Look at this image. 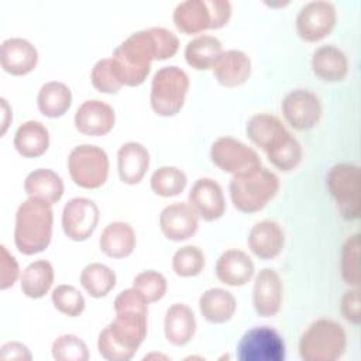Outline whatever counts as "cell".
<instances>
[{
  "label": "cell",
  "instance_id": "cell-1",
  "mask_svg": "<svg viewBox=\"0 0 361 361\" xmlns=\"http://www.w3.org/2000/svg\"><path fill=\"white\" fill-rule=\"evenodd\" d=\"M116 317L97 338L99 354L107 361H128L144 343L148 331V302L134 288L114 299Z\"/></svg>",
  "mask_w": 361,
  "mask_h": 361
},
{
  "label": "cell",
  "instance_id": "cell-2",
  "mask_svg": "<svg viewBox=\"0 0 361 361\" xmlns=\"http://www.w3.org/2000/svg\"><path fill=\"white\" fill-rule=\"evenodd\" d=\"M250 141L259 147L269 162L282 172L295 169L302 161V145L282 121L268 113H258L250 117L245 126Z\"/></svg>",
  "mask_w": 361,
  "mask_h": 361
},
{
  "label": "cell",
  "instance_id": "cell-3",
  "mask_svg": "<svg viewBox=\"0 0 361 361\" xmlns=\"http://www.w3.org/2000/svg\"><path fill=\"white\" fill-rule=\"evenodd\" d=\"M113 72L123 86H140L145 82L152 61H157L151 28L133 32L110 56Z\"/></svg>",
  "mask_w": 361,
  "mask_h": 361
},
{
  "label": "cell",
  "instance_id": "cell-4",
  "mask_svg": "<svg viewBox=\"0 0 361 361\" xmlns=\"http://www.w3.org/2000/svg\"><path fill=\"white\" fill-rule=\"evenodd\" d=\"M54 212L42 200L28 197L16 212L14 243L24 255L42 252L51 243Z\"/></svg>",
  "mask_w": 361,
  "mask_h": 361
},
{
  "label": "cell",
  "instance_id": "cell-5",
  "mask_svg": "<svg viewBox=\"0 0 361 361\" xmlns=\"http://www.w3.org/2000/svg\"><path fill=\"white\" fill-rule=\"evenodd\" d=\"M278 190V176L264 166L233 175L228 185L233 206L241 213L262 210L275 197Z\"/></svg>",
  "mask_w": 361,
  "mask_h": 361
},
{
  "label": "cell",
  "instance_id": "cell-6",
  "mask_svg": "<svg viewBox=\"0 0 361 361\" xmlns=\"http://www.w3.org/2000/svg\"><path fill=\"white\" fill-rule=\"evenodd\" d=\"M347 347L344 327L333 319H317L307 326L299 340V355L305 361L338 360Z\"/></svg>",
  "mask_w": 361,
  "mask_h": 361
},
{
  "label": "cell",
  "instance_id": "cell-7",
  "mask_svg": "<svg viewBox=\"0 0 361 361\" xmlns=\"http://www.w3.org/2000/svg\"><path fill=\"white\" fill-rule=\"evenodd\" d=\"M231 11L233 6L227 0H186L175 7L172 20L178 31L197 34L224 27L230 21Z\"/></svg>",
  "mask_w": 361,
  "mask_h": 361
},
{
  "label": "cell",
  "instance_id": "cell-8",
  "mask_svg": "<svg viewBox=\"0 0 361 361\" xmlns=\"http://www.w3.org/2000/svg\"><path fill=\"white\" fill-rule=\"evenodd\" d=\"M189 86V76L182 68L176 65L159 68L152 78L149 93L154 113L161 117L178 114L185 104Z\"/></svg>",
  "mask_w": 361,
  "mask_h": 361
},
{
  "label": "cell",
  "instance_id": "cell-9",
  "mask_svg": "<svg viewBox=\"0 0 361 361\" xmlns=\"http://www.w3.org/2000/svg\"><path fill=\"white\" fill-rule=\"evenodd\" d=\"M109 157L106 151L97 145H76L68 157L71 179L83 189H97L103 186L109 176Z\"/></svg>",
  "mask_w": 361,
  "mask_h": 361
},
{
  "label": "cell",
  "instance_id": "cell-10",
  "mask_svg": "<svg viewBox=\"0 0 361 361\" xmlns=\"http://www.w3.org/2000/svg\"><path fill=\"white\" fill-rule=\"evenodd\" d=\"M360 166L348 162L331 166L327 173L329 192L345 220H357L360 217Z\"/></svg>",
  "mask_w": 361,
  "mask_h": 361
},
{
  "label": "cell",
  "instance_id": "cell-11",
  "mask_svg": "<svg viewBox=\"0 0 361 361\" xmlns=\"http://www.w3.org/2000/svg\"><path fill=\"white\" fill-rule=\"evenodd\" d=\"M286 347L282 336L269 326L248 329L237 344L240 361H283Z\"/></svg>",
  "mask_w": 361,
  "mask_h": 361
},
{
  "label": "cell",
  "instance_id": "cell-12",
  "mask_svg": "<svg viewBox=\"0 0 361 361\" xmlns=\"http://www.w3.org/2000/svg\"><path fill=\"white\" fill-rule=\"evenodd\" d=\"M212 162L223 172L238 175L261 166L258 154L233 137H219L210 148Z\"/></svg>",
  "mask_w": 361,
  "mask_h": 361
},
{
  "label": "cell",
  "instance_id": "cell-13",
  "mask_svg": "<svg viewBox=\"0 0 361 361\" xmlns=\"http://www.w3.org/2000/svg\"><path fill=\"white\" fill-rule=\"evenodd\" d=\"M336 21L337 11L331 1H309L296 16V32L306 42H317L333 31Z\"/></svg>",
  "mask_w": 361,
  "mask_h": 361
},
{
  "label": "cell",
  "instance_id": "cell-14",
  "mask_svg": "<svg viewBox=\"0 0 361 361\" xmlns=\"http://www.w3.org/2000/svg\"><path fill=\"white\" fill-rule=\"evenodd\" d=\"M285 121L298 131L313 128L322 117L320 99L307 89L290 90L281 103Z\"/></svg>",
  "mask_w": 361,
  "mask_h": 361
},
{
  "label": "cell",
  "instance_id": "cell-15",
  "mask_svg": "<svg viewBox=\"0 0 361 361\" xmlns=\"http://www.w3.org/2000/svg\"><path fill=\"white\" fill-rule=\"evenodd\" d=\"M100 219L97 204L87 197L68 200L62 210V230L72 241H85L96 230Z\"/></svg>",
  "mask_w": 361,
  "mask_h": 361
},
{
  "label": "cell",
  "instance_id": "cell-16",
  "mask_svg": "<svg viewBox=\"0 0 361 361\" xmlns=\"http://www.w3.org/2000/svg\"><path fill=\"white\" fill-rule=\"evenodd\" d=\"M199 227V214L185 202H175L165 206L159 214V228L171 241L190 238Z\"/></svg>",
  "mask_w": 361,
  "mask_h": 361
},
{
  "label": "cell",
  "instance_id": "cell-17",
  "mask_svg": "<svg viewBox=\"0 0 361 361\" xmlns=\"http://www.w3.org/2000/svg\"><path fill=\"white\" fill-rule=\"evenodd\" d=\"M283 285L279 274L272 268L261 269L254 281L252 305L258 316L272 317L282 306Z\"/></svg>",
  "mask_w": 361,
  "mask_h": 361
},
{
  "label": "cell",
  "instance_id": "cell-18",
  "mask_svg": "<svg viewBox=\"0 0 361 361\" xmlns=\"http://www.w3.org/2000/svg\"><path fill=\"white\" fill-rule=\"evenodd\" d=\"M75 127L79 133L90 137L109 134L116 124L114 109L99 99L83 102L73 117Z\"/></svg>",
  "mask_w": 361,
  "mask_h": 361
},
{
  "label": "cell",
  "instance_id": "cell-19",
  "mask_svg": "<svg viewBox=\"0 0 361 361\" xmlns=\"http://www.w3.org/2000/svg\"><path fill=\"white\" fill-rule=\"evenodd\" d=\"M189 204L206 221L219 220L226 213L223 189L212 178H199L195 180L189 192Z\"/></svg>",
  "mask_w": 361,
  "mask_h": 361
},
{
  "label": "cell",
  "instance_id": "cell-20",
  "mask_svg": "<svg viewBox=\"0 0 361 361\" xmlns=\"http://www.w3.org/2000/svg\"><path fill=\"white\" fill-rule=\"evenodd\" d=\"M0 63L4 72L23 76L32 72L38 63L37 48L24 38L13 37L1 42Z\"/></svg>",
  "mask_w": 361,
  "mask_h": 361
},
{
  "label": "cell",
  "instance_id": "cell-21",
  "mask_svg": "<svg viewBox=\"0 0 361 361\" xmlns=\"http://www.w3.org/2000/svg\"><path fill=\"white\" fill-rule=\"evenodd\" d=\"M254 262L243 250L230 248L221 252L216 261L214 272L217 279L228 286H243L254 276Z\"/></svg>",
  "mask_w": 361,
  "mask_h": 361
},
{
  "label": "cell",
  "instance_id": "cell-22",
  "mask_svg": "<svg viewBox=\"0 0 361 361\" xmlns=\"http://www.w3.org/2000/svg\"><path fill=\"white\" fill-rule=\"evenodd\" d=\"M248 248L259 259L278 257L285 244V234L281 226L269 219L257 221L248 233Z\"/></svg>",
  "mask_w": 361,
  "mask_h": 361
},
{
  "label": "cell",
  "instance_id": "cell-23",
  "mask_svg": "<svg viewBox=\"0 0 361 361\" xmlns=\"http://www.w3.org/2000/svg\"><path fill=\"white\" fill-rule=\"evenodd\" d=\"M213 75L224 87L241 86L251 75V59L240 49L223 51L213 66Z\"/></svg>",
  "mask_w": 361,
  "mask_h": 361
},
{
  "label": "cell",
  "instance_id": "cell-24",
  "mask_svg": "<svg viewBox=\"0 0 361 361\" xmlns=\"http://www.w3.org/2000/svg\"><path fill=\"white\" fill-rule=\"evenodd\" d=\"M149 166L148 149L137 141L123 144L117 151V171L126 185H137L142 180Z\"/></svg>",
  "mask_w": 361,
  "mask_h": 361
},
{
  "label": "cell",
  "instance_id": "cell-25",
  "mask_svg": "<svg viewBox=\"0 0 361 361\" xmlns=\"http://www.w3.org/2000/svg\"><path fill=\"white\" fill-rule=\"evenodd\" d=\"M196 317L193 310L185 303L171 305L164 317L165 338L178 347L186 345L196 333Z\"/></svg>",
  "mask_w": 361,
  "mask_h": 361
},
{
  "label": "cell",
  "instance_id": "cell-26",
  "mask_svg": "<svg viewBox=\"0 0 361 361\" xmlns=\"http://www.w3.org/2000/svg\"><path fill=\"white\" fill-rule=\"evenodd\" d=\"M310 66L313 73L324 82H341L348 73L345 54L334 45H320L314 49Z\"/></svg>",
  "mask_w": 361,
  "mask_h": 361
},
{
  "label": "cell",
  "instance_id": "cell-27",
  "mask_svg": "<svg viewBox=\"0 0 361 361\" xmlns=\"http://www.w3.org/2000/svg\"><path fill=\"white\" fill-rule=\"evenodd\" d=\"M24 190L28 197L42 200L52 206L63 196L65 186L62 178L55 171L49 168H38L27 175Z\"/></svg>",
  "mask_w": 361,
  "mask_h": 361
},
{
  "label": "cell",
  "instance_id": "cell-28",
  "mask_svg": "<svg viewBox=\"0 0 361 361\" xmlns=\"http://www.w3.org/2000/svg\"><path fill=\"white\" fill-rule=\"evenodd\" d=\"M137 245L134 228L126 221L109 223L99 238L100 251L110 258H126Z\"/></svg>",
  "mask_w": 361,
  "mask_h": 361
},
{
  "label": "cell",
  "instance_id": "cell-29",
  "mask_svg": "<svg viewBox=\"0 0 361 361\" xmlns=\"http://www.w3.org/2000/svg\"><path fill=\"white\" fill-rule=\"evenodd\" d=\"M237 309L235 298L223 288L206 289L199 298V310L204 320L213 324H223L233 319Z\"/></svg>",
  "mask_w": 361,
  "mask_h": 361
},
{
  "label": "cell",
  "instance_id": "cell-30",
  "mask_svg": "<svg viewBox=\"0 0 361 361\" xmlns=\"http://www.w3.org/2000/svg\"><path fill=\"white\" fill-rule=\"evenodd\" d=\"M16 151L24 158H37L49 148V131L37 120H28L18 126L13 140Z\"/></svg>",
  "mask_w": 361,
  "mask_h": 361
},
{
  "label": "cell",
  "instance_id": "cell-31",
  "mask_svg": "<svg viewBox=\"0 0 361 361\" xmlns=\"http://www.w3.org/2000/svg\"><path fill=\"white\" fill-rule=\"evenodd\" d=\"M221 52L223 45L217 37L200 34L186 44L185 59L186 63L195 71H207L213 69Z\"/></svg>",
  "mask_w": 361,
  "mask_h": 361
},
{
  "label": "cell",
  "instance_id": "cell-32",
  "mask_svg": "<svg viewBox=\"0 0 361 361\" xmlns=\"http://www.w3.org/2000/svg\"><path fill=\"white\" fill-rule=\"evenodd\" d=\"M54 267L47 259H37L28 264L21 275L20 286L23 293L31 299L44 298L54 285Z\"/></svg>",
  "mask_w": 361,
  "mask_h": 361
},
{
  "label": "cell",
  "instance_id": "cell-33",
  "mask_svg": "<svg viewBox=\"0 0 361 361\" xmlns=\"http://www.w3.org/2000/svg\"><path fill=\"white\" fill-rule=\"evenodd\" d=\"M72 104V92L63 82L51 80L41 86L37 96V106L41 114L49 118L63 116Z\"/></svg>",
  "mask_w": 361,
  "mask_h": 361
},
{
  "label": "cell",
  "instance_id": "cell-34",
  "mask_svg": "<svg viewBox=\"0 0 361 361\" xmlns=\"http://www.w3.org/2000/svg\"><path fill=\"white\" fill-rule=\"evenodd\" d=\"M117 276L114 271L100 262L86 265L80 272V285L92 298H104L116 286Z\"/></svg>",
  "mask_w": 361,
  "mask_h": 361
},
{
  "label": "cell",
  "instance_id": "cell-35",
  "mask_svg": "<svg viewBox=\"0 0 361 361\" xmlns=\"http://www.w3.org/2000/svg\"><path fill=\"white\" fill-rule=\"evenodd\" d=\"M188 183L186 173L176 166H161L155 169L149 179L152 192L162 197L178 196Z\"/></svg>",
  "mask_w": 361,
  "mask_h": 361
},
{
  "label": "cell",
  "instance_id": "cell-36",
  "mask_svg": "<svg viewBox=\"0 0 361 361\" xmlns=\"http://www.w3.org/2000/svg\"><path fill=\"white\" fill-rule=\"evenodd\" d=\"M206 265L204 252L197 245H183L172 257V269L180 278L199 275Z\"/></svg>",
  "mask_w": 361,
  "mask_h": 361
},
{
  "label": "cell",
  "instance_id": "cell-37",
  "mask_svg": "<svg viewBox=\"0 0 361 361\" xmlns=\"http://www.w3.org/2000/svg\"><path fill=\"white\" fill-rule=\"evenodd\" d=\"M51 354L56 361H87L90 357L86 343L75 334L56 337L52 343Z\"/></svg>",
  "mask_w": 361,
  "mask_h": 361
},
{
  "label": "cell",
  "instance_id": "cell-38",
  "mask_svg": "<svg viewBox=\"0 0 361 361\" xmlns=\"http://www.w3.org/2000/svg\"><path fill=\"white\" fill-rule=\"evenodd\" d=\"M52 305L62 314L76 317L85 310V298L73 285H58L51 295Z\"/></svg>",
  "mask_w": 361,
  "mask_h": 361
},
{
  "label": "cell",
  "instance_id": "cell-39",
  "mask_svg": "<svg viewBox=\"0 0 361 361\" xmlns=\"http://www.w3.org/2000/svg\"><path fill=\"white\" fill-rule=\"evenodd\" d=\"M133 288L137 289L148 303L161 300L168 289L166 278L154 269H147L137 274L133 279Z\"/></svg>",
  "mask_w": 361,
  "mask_h": 361
},
{
  "label": "cell",
  "instance_id": "cell-40",
  "mask_svg": "<svg viewBox=\"0 0 361 361\" xmlns=\"http://www.w3.org/2000/svg\"><path fill=\"white\" fill-rule=\"evenodd\" d=\"M358 252H360V234L350 235L341 248L340 271L344 282L353 288L358 286Z\"/></svg>",
  "mask_w": 361,
  "mask_h": 361
},
{
  "label": "cell",
  "instance_id": "cell-41",
  "mask_svg": "<svg viewBox=\"0 0 361 361\" xmlns=\"http://www.w3.org/2000/svg\"><path fill=\"white\" fill-rule=\"evenodd\" d=\"M90 80H92L93 87L102 93L113 94V93H117L123 87V85L117 80V78L113 72L110 58L100 59L94 63V66L92 68Z\"/></svg>",
  "mask_w": 361,
  "mask_h": 361
},
{
  "label": "cell",
  "instance_id": "cell-42",
  "mask_svg": "<svg viewBox=\"0 0 361 361\" xmlns=\"http://www.w3.org/2000/svg\"><path fill=\"white\" fill-rule=\"evenodd\" d=\"M151 32L157 48V61H165L172 58L179 49L178 37L168 28L151 27Z\"/></svg>",
  "mask_w": 361,
  "mask_h": 361
},
{
  "label": "cell",
  "instance_id": "cell-43",
  "mask_svg": "<svg viewBox=\"0 0 361 361\" xmlns=\"http://www.w3.org/2000/svg\"><path fill=\"white\" fill-rule=\"evenodd\" d=\"M0 288L8 289L13 286L20 275V268L18 262L16 258L7 251L4 245H1V264H0Z\"/></svg>",
  "mask_w": 361,
  "mask_h": 361
},
{
  "label": "cell",
  "instance_id": "cell-44",
  "mask_svg": "<svg viewBox=\"0 0 361 361\" xmlns=\"http://www.w3.org/2000/svg\"><path fill=\"white\" fill-rule=\"evenodd\" d=\"M341 314L348 323H351L354 326L360 324L361 313H360V290H358V288L348 289L343 295V298H341Z\"/></svg>",
  "mask_w": 361,
  "mask_h": 361
},
{
  "label": "cell",
  "instance_id": "cell-45",
  "mask_svg": "<svg viewBox=\"0 0 361 361\" xmlns=\"http://www.w3.org/2000/svg\"><path fill=\"white\" fill-rule=\"evenodd\" d=\"M1 360H31L32 355L28 347L20 341L4 343L0 348Z\"/></svg>",
  "mask_w": 361,
  "mask_h": 361
},
{
  "label": "cell",
  "instance_id": "cell-46",
  "mask_svg": "<svg viewBox=\"0 0 361 361\" xmlns=\"http://www.w3.org/2000/svg\"><path fill=\"white\" fill-rule=\"evenodd\" d=\"M1 111H3V127H1V135L6 133V130H7V126H8V120H7V117L8 116H11V113H10V109H8V104H7V100L4 99V97H1Z\"/></svg>",
  "mask_w": 361,
  "mask_h": 361
}]
</instances>
